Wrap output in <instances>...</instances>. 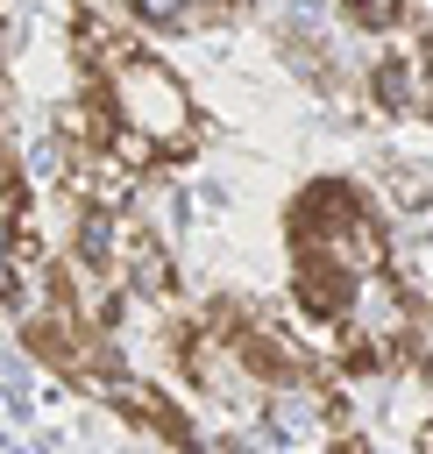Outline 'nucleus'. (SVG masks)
Returning a JSON list of instances; mask_svg holds the SVG:
<instances>
[{
	"instance_id": "2",
	"label": "nucleus",
	"mask_w": 433,
	"mask_h": 454,
	"mask_svg": "<svg viewBox=\"0 0 433 454\" xmlns=\"http://www.w3.org/2000/svg\"><path fill=\"white\" fill-rule=\"evenodd\" d=\"M369 206H376L369 184L327 170V177H312V184L291 192V206H284V248H291V255H327V248L341 241V227H348L355 213H369Z\"/></svg>"
},
{
	"instance_id": "4",
	"label": "nucleus",
	"mask_w": 433,
	"mask_h": 454,
	"mask_svg": "<svg viewBox=\"0 0 433 454\" xmlns=\"http://www.w3.org/2000/svg\"><path fill=\"white\" fill-rule=\"evenodd\" d=\"M334 14H341L362 43H390V35H405V28L426 21L419 0H334Z\"/></svg>"
},
{
	"instance_id": "3",
	"label": "nucleus",
	"mask_w": 433,
	"mask_h": 454,
	"mask_svg": "<svg viewBox=\"0 0 433 454\" xmlns=\"http://www.w3.org/2000/svg\"><path fill=\"white\" fill-rule=\"evenodd\" d=\"M128 426H142V433H156L163 447H177V454H199V426L185 419V404L170 397V390H156L149 376H128V369H114V376H99L92 383Z\"/></svg>"
},
{
	"instance_id": "5",
	"label": "nucleus",
	"mask_w": 433,
	"mask_h": 454,
	"mask_svg": "<svg viewBox=\"0 0 433 454\" xmlns=\"http://www.w3.org/2000/svg\"><path fill=\"white\" fill-rule=\"evenodd\" d=\"M419 454H433V419H419Z\"/></svg>"
},
{
	"instance_id": "1",
	"label": "nucleus",
	"mask_w": 433,
	"mask_h": 454,
	"mask_svg": "<svg viewBox=\"0 0 433 454\" xmlns=\"http://www.w3.org/2000/svg\"><path fill=\"white\" fill-rule=\"evenodd\" d=\"M106 106H114V121H128V128H142L149 142H163L170 163L199 156V142H206V121H199L192 85H185L163 57H149V50H135V57L106 78Z\"/></svg>"
},
{
	"instance_id": "6",
	"label": "nucleus",
	"mask_w": 433,
	"mask_h": 454,
	"mask_svg": "<svg viewBox=\"0 0 433 454\" xmlns=\"http://www.w3.org/2000/svg\"><path fill=\"white\" fill-rule=\"evenodd\" d=\"M0 149H7V121H0Z\"/></svg>"
}]
</instances>
